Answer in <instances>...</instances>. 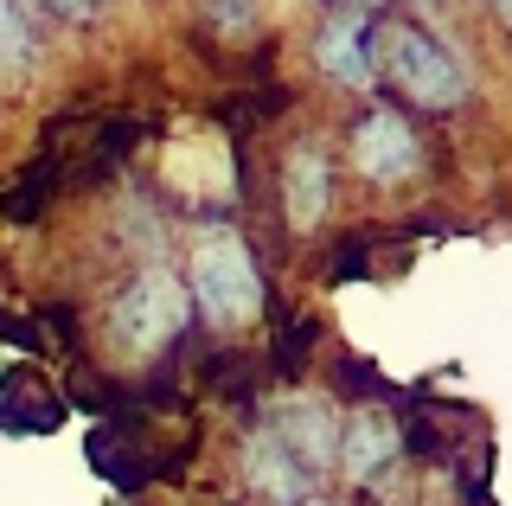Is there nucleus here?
Instances as JSON below:
<instances>
[{
    "label": "nucleus",
    "instance_id": "nucleus-1",
    "mask_svg": "<svg viewBox=\"0 0 512 506\" xmlns=\"http://www.w3.org/2000/svg\"><path fill=\"white\" fill-rule=\"evenodd\" d=\"M372 71H384V84H397L416 109H461L468 103V71L455 65V52L423 33V26L397 20L378 33V52H372Z\"/></svg>",
    "mask_w": 512,
    "mask_h": 506
},
{
    "label": "nucleus",
    "instance_id": "nucleus-2",
    "mask_svg": "<svg viewBox=\"0 0 512 506\" xmlns=\"http://www.w3.org/2000/svg\"><path fill=\"white\" fill-rule=\"evenodd\" d=\"M192 308L212 327H244L263 314V270H256L250 244L237 231H212L192 250V282H186Z\"/></svg>",
    "mask_w": 512,
    "mask_h": 506
},
{
    "label": "nucleus",
    "instance_id": "nucleus-3",
    "mask_svg": "<svg viewBox=\"0 0 512 506\" xmlns=\"http://www.w3.org/2000/svg\"><path fill=\"white\" fill-rule=\"evenodd\" d=\"M186 321H192V295L160 270V263L135 270L122 282V295L109 302V327L122 334L128 353H160V346H173L186 334Z\"/></svg>",
    "mask_w": 512,
    "mask_h": 506
},
{
    "label": "nucleus",
    "instance_id": "nucleus-4",
    "mask_svg": "<svg viewBox=\"0 0 512 506\" xmlns=\"http://www.w3.org/2000/svg\"><path fill=\"white\" fill-rule=\"evenodd\" d=\"M263 430L295 455V468L308 474V481H314V474H327L333 455H340V423H333V410L320 404V398H308V391H288V398L269 404Z\"/></svg>",
    "mask_w": 512,
    "mask_h": 506
},
{
    "label": "nucleus",
    "instance_id": "nucleus-5",
    "mask_svg": "<svg viewBox=\"0 0 512 506\" xmlns=\"http://www.w3.org/2000/svg\"><path fill=\"white\" fill-rule=\"evenodd\" d=\"M352 161L372 186H404L416 167H423V141L397 109H372V116L352 129Z\"/></svg>",
    "mask_w": 512,
    "mask_h": 506
},
{
    "label": "nucleus",
    "instance_id": "nucleus-6",
    "mask_svg": "<svg viewBox=\"0 0 512 506\" xmlns=\"http://www.w3.org/2000/svg\"><path fill=\"white\" fill-rule=\"evenodd\" d=\"M327 205H333V161L320 141H295L282 161V218L295 237H314L327 225Z\"/></svg>",
    "mask_w": 512,
    "mask_h": 506
},
{
    "label": "nucleus",
    "instance_id": "nucleus-7",
    "mask_svg": "<svg viewBox=\"0 0 512 506\" xmlns=\"http://www.w3.org/2000/svg\"><path fill=\"white\" fill-rule=\"evenodd\" d=\"M314 58H320V71L333 77V84H346V90H372V26H365V7H340L327 20V33H320L314 45Z\"/></svg>",
    "mask_w": 512,
    "mask_h": 506
},
{
    "label": "nucleus",
    "instance_id": "nucleus-8",
    "mask_svg": "<svg viewBox=\"0 0 512 506\" xmlns=\"http://www.w3.org/2000/svg\"><path fill=\"white\" fill-rule=\"evenodd\" d=\"M244 474H250V487L269 506H301V500H308V474L295 468V455H288L269 430H256L244 442Z\"/></svg>",
    "mask_w": 512,
    "mask_h": 506
},
{
    "label": "nucleus",
    "instance_id": "nucleus-9",
    "mask_svg": "<svg viewBox=\"0 0 512 506\" xmlns=\"http://www.w3.org/2000/svg\"><path fill=\"white\" fill-rule=\"evenodd\" d=\"M397 449H404V442H397V423L372 404V410H352V417H346V430H340V455H333V462H346L352 481H372V474L391 462Z\"/></svg>",
    "mask_w": 512,
    "mask_h": 506
},
{
    "label": "nucleus",
    "instance_id": "nucleus-10",
    "mask_svg": "<svg viewBox=\"0 0 512 506\" xmlns=\"http://www.w3.org/2000/svg\"><path fill=\"white\" fill-rule=\"evenodd\" d=\"M32 58H39V39H32L20 0H0V77H7V84H13V77H26Z\"/></svg>",
    "mask_w": 512,
    "mask_h": 506
},
{
    "label": "nucleus",
    "instance_id": "nucleus-11",
    "mask_svg": "<svg viewBox=\"0 0 512 506\" xmlns=\"http://www.w3.org/2000/svg\"><path fill=\"white\" fill-rule=\"evenodd\" d=\"M205 20H212L224 39H250L256 33V0H205Z\"/></svg>",
    "mask_w": 512,
    "mask_h": 506
},
{
    "label": "nucleus",
    "instance_id": "nucleus-12",
    "mask_svg": "<svg viewBox=\"0 0 512 506\" xmlns=\"http://www.w3.org/2000/svg\"><path fill=\"white\" fill-rule=\"evenodd\" d=\"M39 7H45V13H58V20H71V26H77V20H90V13H96V0H39Z\"/></svg>",
    "mask_w": 512,
    "mask_h": 506
},
{
    "label": "nucleus",
    "instance_id": "nucleus-13",
    "mask_svg": "<svg viewBox=\"0 0 512 506\" xmlns=\"http://www.w3.org/2000/svg\"><path fill=\"white\" fill-rule=\"evenodd\" d=\"M493 13H500V26H512V0H487Z\"/></svg>",
    "mask_w": 512,
    "mask_h": 506
},
{
    "label": "nucleus",
    "instance_id": "nucleus-14",
    "mask_svg": "<svg viewBox=\"0 0 512 506\" xmlns=\"http://www.w3.org/2000/svg\"><path fill=\"white\" fill-rule=\"evenodd\" d=\"M301 506H327V500H301Z\"/></svg>",
    "mask_w": 512,
    "mask_h": 506
}]
</instances>
